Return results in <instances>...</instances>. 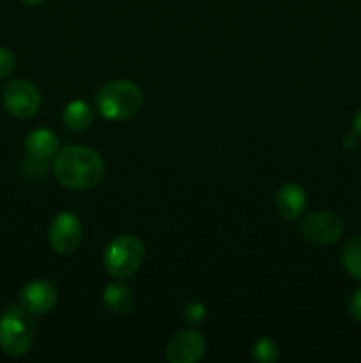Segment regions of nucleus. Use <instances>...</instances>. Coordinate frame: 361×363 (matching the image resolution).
Instances as JSON below:
<instances>
[{
  "label": "nucleus",
  "mask_w": 361,
  "mask_h": 363,
  "mask_svg": "<svg viewBox=\"0 0 361 363\" xmlns=\"http://www.w3.org/2000/svg\"><path fill=\"white\" fill-rule=\"evenodd\" d=\"M53 174L67 190H91L105 177V162L85 145H66L53 156Z\"/></svg>",
  "instance_id": "obj_1"
},
{
  "label": "nucleus",
  "mask_w": 361,
  "mask_h": 363,
  "mask_svg": "<svg viewBox=\"0 0 361 363\" xmlns=\"http://www.w3.org/2000/svg\"><path fill=\"white\" fill-rule=\"evenodd\" d=\"M142 89L130 80L108 82L96 92V108L106 121L131 119L142 108Z\"/></svg>",
  "instance_id": "obj_2"
},
{
  "label": "nucleus",
  "mask_w": 361,
  "mask_h": 363,
  "mask_svg": "<svg viewBox=\"0 0 361 363\" xmlns=\"http://www.w3.org/2000/svg\"><path fill=\"white\" fill-rule=\"evenodd\" d=\"M145 259V245L133 234H119L106 245L103 264L115 280H126L140 269Z\"/></svg>",
  "instance_id": "obj_3"
},
{
  "label": "nucleus",
  "mask_w": 361,
  "mask_h": 363,
  "mask_svg": "<svg viewBox=\"0 0 361 363\" xmlns=\"http://www.w3.org/2000/svg\"><path fill=\"white\" fill-rule=\"evenodd\" d=\"M35 325L23 307H9L0 315V350L9 357H21L34 346Z\"/></svg>",
  "instance_id": "obj_4"
},
{
  "label": "nucleus",
  "mask_w": 361,
  "mask_h": 363,
  "mask_svg": "<svg viewBox=\"0 0 361 363\" xmlns=\"http://www.w3.org/2000/svg\"><path fill=\"white\" fill-rule=\"evenodd\" d=\"M343 230L345 223L342 216L333 211H315L301 222V234L304 240L319 247L336 243L342 238Z\"/></svg>",
  "instance_id": "obj_5"
},
{
  "label": "nucleus",
  "mask_w": 361,
  "mask_h": 363,
  "mask_svg": "<svg viewBox=\"0 0 361 363\" xmlns=\"http://www.w3.org/2000/svg\"><path fill=\"white\" fill-rule=\"evenodd\" d=\"M4 106L16 119H30L41 106V94L28 80H13L6 85L2 96Z\"/></svg>",
  "instance_id": "obj_6"
},
{
  "label": "nucleus",
  "mask_w": 361,
  "mask_h": 363,
  "mask_svg": "<svg viewBox=\"0 0 361 363\" xmlns=\"http://www.w3.org/2000/svg\"><path fill=\"white\" fill-rule=\"evenodd\" d=\"M81 234H84V227H81L80 218L74 213L62 211L53 216L52 223H50V247L55 254L69 255L80 247Z\"/></svg>",
  "instance_id": "obj_7"
},
{
  "label": "nucleus",
  "mask_w": 361,
  "mask_h": 363,
  "mask_svg": "<svg viewBox=\"0 0 361 363\" xmlns=\"http://www.w3.org/2000/svg\"><path fill=\"white\" fill-rule=\"evenodd\" d=\"M207 347L204 333L198 330L188 328L176 332L165 346V357L170 363H197L202 360Z\"/></svg>",
  "instance_id": "obj_8"
},
{
  "label": "nucleus",
  "mask_w": 361,
  "mask_h": 363,
  "mask_svg": "<svg viewBox=\"0 0 361 363\" xmlns=\"http://www.w3.org/2000/svg\"><path fill=\"white\" fill-rule=\"evenodd\" d=\"M59 301L57 287L48 280H32L20 291V305L30 315L48 314Z\"/></svg>",
  "instance_id": "obj_9"
},
{
  "label": "nucleus",
  "mask_w": 361,
  "mask_h": 363,
  "mask_svg": "<svg viewBox=\"0 0 361 363\" xmlns=\"http://www.w3.org/2000/svg\"><path fill=\"white\" fill-rule=\"evenodd\" d=\"M276 211L287 222H294L303 216L308 206V195L304 188L297 183H285L276 191Z\"/></svg>",
  "instance_id": "obj_10"
},
{
  "label": "nucleus",
  "mask_w": 361,
  "mask_h": 363,
  "mask_svg": "<svg viewBox=\"0 0 361 363\" xmlns=\"http://www.w3.org/2000/svg\"><path fill=\"white\" fill-rule=\"evenodd\" d=\"M103 303H105L106 311L112 312V314H127L134 305V294L131 287L117 280V282H110L105 286V289H103Z\"/></svg>",
  "instance_id": "obj_11"
},
{
  "label": "nucleus",
  "mask_w": 361,
  "mask_h": 363,
  "mask_svg": "<svg viewBox=\"0 0 361 363\" xmlns=\"http://www.w3.org/2000/svg\"><path fill=\"white\" fill-rule=\"evenodd\" d=\"M59 149V138L53 131L46 130V128H38V130L30 131L25 138V151L35 158L50 160L57 155Z\"/></svg>",
  "instance_id": "obj_12"
},
{
  "label": "nucleus",
  "mask_w": 361,
  "mask_h": 363,
  "mask_svg": "<svg viewBox=\"0 0 361 363\" xmlns=\"http://www.w3.org/2000/svg\"><path fill=\"white\" fill-rule=\"evenodd\" d=\"M94 121V110L91 105L81 99H73L67 103L62 110V123L64 126L69 128L71 131H84Z\"/></svg>",
  "instance_id": "obj_13"
},
{
  "label": "nucleus",
  "mask_w": 361,
  "mask_h": 363,
  "mask_svg": "<svg viewBox=\"0 0 361 363\" xmlns=\"http://www.w3.org/2000/svg\"><path fill=\"white\" fill-rule=\"evenodd\" d=\"M343 268L350 277L361 280V236L350 238L342 250Z\"/></svg>",
  "instance_id": "obj_14"
},
{
  "label": "nucleus",
  "mask_w": 361,
  "mask_h": 363,
  "mask_svg": "<svg viewBox=\"0 0 361 363\" xmlns=\"http://www.w3.org/2000/svg\"><path fill=\"white\" fill-rule=\"evenodd\" d=\"M251 357L257 363H275L280 357L278 346H276L275 340L262 337L251 347Z\"/></svg>",
  "instance_id": "obj_15"
},
{
  "label": "nucleus",
  "mask_w": 361,
  "mask_h": 363,
  "mask_svg": "<svg viewBox=\"0 0 361 363\" xmlns=\"http://www.w3.org/2000/svg\"><path fill=\"white\" fill-rule=\"evenodd\" d=\"M205 315H207V308L200 300H190L184 303L183 307V319L186 325L198 326L204 323Z\"/></svg>",
  "instance_id": "obj_16"
},
{
  "label": "nucleus",
  "mask_w": 361,
  "mask_h": 363,
  "mask_svg": "<svg viewBox=\"0 0 361 363\" xmlns=\"http://www.w3.org/2000/svg\"><path fill=\"white\" fill-rule=\"evenodd\" d=\"M50 160L46 158H35V156L27 155V160L23 162V170L32 177H41L46 170L50 169Z\"/></svg>",
  "instance_id": "obj_17"
},
{
  "label": "nucleus",
  "mask_w": 361,
  "mask_h": 363,
  "mask_svg": "<svg viewBox=\"0 0 361 363\" xmlns=\"http://www.w3.org/2000/svg\"><path fill=\"white\" fill-rule=\"evenodd\" d=\"M16 69V57L7 46H0V78H9Z\"/></svg>",
  "instance_id": "obj_18"
},
{
  "label": "nucleus",
  "mask_w": 361,
  "mask_h": 363,
  "mask_svg": "<svg viewBox=\"0 0 361 363\" xmlns=\"http://www.w3.org/2000/svg\"><path fill=\"white\" fill-rule=\"evenodd\" d=\"M349 312L353 315L354 321L361 323V287L357 291H354V294L349 300Z\"/></svg>",
  "instance_id": "obj_19"
},
{
  "label": "nucleus",
  "mask_w": 361,
  "mask_h": 363,
  "mask_svg": "<svg viewBox=\"0 0 361 363\" xmlns=\"http://www.w3.org/2000/svg\"><path fill=\"white\" fill-rule=\"evenodd\" d=\"M360 140L361 138L357 137L356 133H349V135H345V137H343V140H342V144H343V147L347 149V151H354V149H357V145H360Z\"/></svg>",
  "instance_id": "obj_20"
},
{
  "label": "nucleus",
  "mask_w": 361,
  "mask_h": 363,
  "mask_svg": "<svg viewBox=\"0 0 361 363\" xmlns=\"http://www.w3.org/2000/svg\"><path fill=\"white\" fill-rule=\"evenodd\" d=\"M353 131H354V133L357 135V137L361 138V110H360V112L356 113V116H354V121H353Z\"/></svg>",
  "instance_id": "obj_21"
},
{
  "label": "nucleus",
  "mask_w": 361,
  "mask_h": 363,
  "mask_svg": "<svg viewBox=\"0 0 361 363\" xmlns=\"http://www.w3.org/2000/svg\"><path fill=\"white\" fill-rule=\"evenodd\" d=\"M21 2H23L25 6H38V4H42L45 0H21Z\"/></svg>",
  "instance_id": "obj_22"
}]
</instances>
